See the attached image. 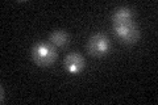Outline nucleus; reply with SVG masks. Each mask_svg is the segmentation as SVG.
<instances>
[{"label": "nucleus", "mask_w": 158, "mask_h": 105, "mask_svg": "<svg viewBox=\"0 0 158 105\" xmlns=\"http://www.w3.org/2000/svg\"><path fill=\"white\" fill-rule=\"evenodd\" d=\"M32 55L34 62L40 64V66H49V64H52L56 61L57 53H56V49L50 46V45L38 43L33 47Z\"/></svg>", "instance_id": "1"}, {"label": "nucleus", "mask_w": 158, "mask_h": 105, "mask_svg": "<svg viewBox=\"0 0 158 105\" xmlns=\"http://www.w3.org/2000/svg\"><path fill=\"white\" fill-rule=\"evenodd\" d=\"M115 33L117 37H120L121 39H124L127 43H133L137 41L138 38V30L136 26L131 22H124V24H116L113 25Z\"/></svg>", "instance_id": "2"}, {"label": "nucleus", "mask_w": 158, "mask_h": 105, "mask_svg": "<svg viewBox=\"0 0 158 105\" xmlns=\"http://www.w3.org/2000/svg\"><path fill=\"white\" fill-rule=\"evenodd\" d=\"M87 49L94 55H103V54L107 53L108 49H110V41H108V38L106 36H103V34H95V36L91 37L90 41H88Z\"/></svg>", "instance_id": "3"}, {"label": "nucleus", "mask_w": 158, "mask_h": 105, "mask_svg": "<svg viewBox=\"0 0 158 105\" xmlns=\"http://www.w3.org/2000/svg\"><path fill=\"white\" fill-rule=\"evenodd\" d=\"M65 66H66V68L69 70V71L73 72V74L79 72V71H82L83 67H85V59L79 55V54L73 53V54H70V55L66 57Z\"/></svg>", "instance_id": "4"}, {"label": "nucleus", "mask_w": 158, "mask_h": 105, "mask_svg": "<svg viewBox=\"0 0 158 105\" xmlns=\"http://www.w3.org/2000/svg\"><path fill=\"white\" fill-rule=\"evenodd\" d=\"M132 9L128 7H120L116 9V12L112 16V22L113 25L116 24H124V22H131L132 20Z\"/></svg>", "instance_id": "5"}, {"label": "nucleus", "mask_w": 158, "mask_h": 105, "mask_svg": "<svg viewBox=\"0 0 158 105\" xmlns=\"http://www.w3.org/2000/svg\"><path fill=\"white\" fill-rule=\"evenodd\" d=\"M67 34L63 32V30H56L52 36H50V41L53 45H56V46H65L67 43Z\"/></svg>", "instance_id": "6"}]
</instances>
